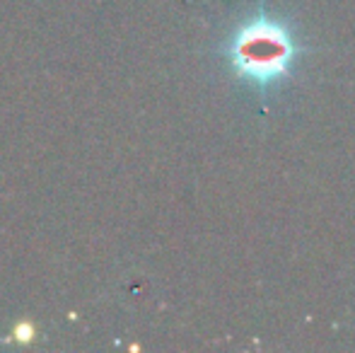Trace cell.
<instances>
[{
  "instance_id": "6da1fadb",
  "label": "cell",
  "mask_w": 355,
  "mask_h": 353,
  "mask_svg": "<svg viewBox=\"0 0 355 353\" xmlns=\"http://www.w3.org/2000/svg\"><path fill=\"white\" fill-rule=\"evenodd\" d=\"M295 56V44L281 22L259 17L244 24L230 46L234 71L242 78L268 85L285 76Z\"/></svg>"
}]
</instances>
